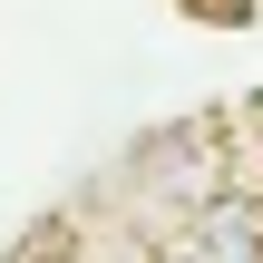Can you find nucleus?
I'll return each instance as SVG.
<instances>
[{
	"label": "nucleus",
	"instance_id": "nucleus-1",
	"mask_svg": "<svg viewBox=\"0 0 263 263\" xmlns=\"http://www.w3.org/2000/svg\"><path fill=\"white\" fill-rule=\"evenodd\" d=\"M195 263H263V195L254 185H215L205 205H185V234H176Z\"/></svg>",
	"mask_w": 263,
	"mask_h": 263
},
{
	"label": "nucleus",
	"instance_id": "nucleus-2",
	"mask_svg": "<svg viewBox=\"0 0 263 263\" xmlns=\"http://www.w3.org/2000/svg\"><path fill=\"white\" fill-rule=\"evenodd\" d=\"M185 10H205V20H224V10H254V0H185Z\"/></svg>",
	"mask_w": 263,
	"mask_h": 263
},
{
	"label": "nucleus",
	"instance_id": "nucleus-3",
	"mask_svg": "<svg viewBox=\"0 0 263 263\" xmlns=\"http://www.w3.org/2000/svg\"><path fill=\"white\" fill-rule=\"evenodd\" d=\"M254 195H263V185H254Z\"/></svg>",
	"mask_w": 263,
	"mask_h": 263
}]
</instances>
